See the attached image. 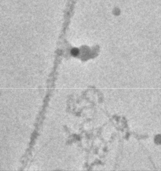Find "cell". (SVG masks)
I'll return each mask as SVG.
<instances>
[{"label": "cell", "instance_id": "1", "mask_svg": "<svg viewBox=\"0 0 161 171\" xmlns=\"http://www.w3.org/2000/svg\"><path fill=\"white\" fill-rule=\"evenodd\" d=\"M71 54H72V55H73V56H77L79 54V50L77 49H73L71 52Z\"/></svg>", "mask_w": 161, "mask_h": 171}]
</instances>
